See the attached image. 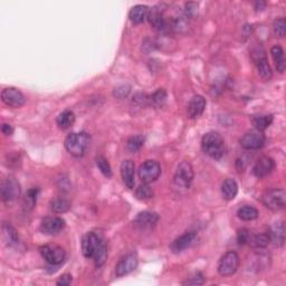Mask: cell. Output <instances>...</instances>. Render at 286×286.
Segmentation results:
<instances>
[{
	"label": "cell",
	"mask_w": 286,
	"mask_h": 286,
	"mask_svg": "<svg viewBox=\"0 0 286 286\" xmlns=\"http://www.w3.org/2000/svg\"><path fill=\"white\" fill-rule=\"evenodd\" d=\"M72 281H73V277H72L71 274H64L58 279L57 281V285L60 286H67L72 284Z\"/></svg>",
	"instance_id": "41"
},
{
	"label": "cell",
	"mask_w": 286,
	"mask_h": 286,
	"mask_svg": "<svg viewBox=\"0 0 286 286\" xmlns=\"http://www.w3.org/2000/svg\"><path fill=\"white\" fill-rule=\"evenodd\" d=\"M274 169H275V161L271 156H261L254 166L253 173L256 178L263 179L271 175Z\"/></svg>",
	"instance_id": "15"
},
{
	"label": "cell",
	"mask_w": 286,
	"mask_h": 286,
	"mask_svg": "<svg viewBox=\"0 0 286 286\" xmlns=\"http://www.w3.org/2000/svg\"><path fill=\"white\" fill-rule=\"evenodd\" d=\"M65 227V221L63 218L57 216H52L46 217L45 219H43L42 224H40V231H42L45 235H57L63 231Z\"/></svg>",
	"instance_id": "14"
},
{
	"label": "cell",
	"mask_w": 286,
	"mask_h": 286,
	"mask_svg": "<svg viewBox=\"0 0 286 286\" xmlns=\"http://www.w3.org/2000/svg\"><path fill=\"white\" fill-rule=\"evenodd\" d=\"M88 146H90V136L85 132L72 133L65 139L67 152L76 158H80L85 155Z\"/></svg>",
	"instance_id": "2"
},
{
	"label": "cell",
	"mask_w": 286,
	"mask_h": 286,
	"mask_svg": "<svg viewBox=\"0 0 286 286\" xmlns=\"http://www.w3.org/2000/svg\"><path fill=\"white\" fill-rule=\"evenodd\" d=\"M1 132L5 135H11L14 133V129L13 127L10 126V124H2V127H1Z\"/></svg>",
	"instance_id": "42"
},
{
	"label": "cell",
	"mask_w": 286,
	"mask_h": 286,
	"mask_svg": "<svg viewBox=\"0 0 286 286\" xmlns=\"http://www.w3.org/2000/svg\"><path fill=\"white\" fill-rule=\"evenodd\" d=\"M239 267V256L236 252H227L221 256L218 263V273L221 276H232Z\"/></svg>",
	"instance_id": "9"
},
{
	"label": "cell",
	"mask_w": 286,
	"mask_h": 286,
	"mask_svg": "<svg viewBox=\"0 0 286 286\" xmlns=\"http://www.w3.org/2000/svg\"><path fill=\"white\" fill-rule=\"evenodd\" d=\"M106 260H107V245L104 244L103 246L100 248V251L96 253L93 260L96 267H101V266H103Z\"/></svg>",
	"instance_id": "35"
},
{
	"label": "cell",
	"mask_w": 286,
	"mask_h": 286,
	"mask_svg": "<svg viewBox=\"0 0 286 286\" xmlns=\"http://www.w3.org/2000/svg\"><path fill=\"white\" fill-rule=\"evenodd\" d=\"M2 235L8 246H15L19 243V236L16 229L9 224L2 225Z\"/></svg>",
	"instance_id": "25"
},
{
	"label": "cell",
	"mask_w": 286,
	"mask_h": 286,
	"mask_svg": "<svg viewBox=\"0 0 286 286\" xmlns=\"http://www.w3.org/2000/svg\"><path fill=\"white\" fill-rule=\"evenodd\" d=\"M1 100L7 106L18 108L22 107L26 102V98L18 88L6 87L1 92Z\"/></svg>",
	"instance_id": "12"
},
{
	"label": "cell",
	"mask_w": 286,
	"mask_h": 286,
	"mask_svg": "<svg viewBox=\"0 0 286 286\" xmlns=\"http://www.w3.org/2000/svg\"><path fill=\"white\" fill-rule=\"evenodd\" d=\"M183 284L186 285H201L204 284V276L201 273H195L190 277V279L187 280L186 282H183Z\"/></svg>",
	"instance_id": "39"
},
{
	"label": "cell",
	"mask_w": 286,
	"mask_h": 286,
	"mask_svg": "<svg viewBox=\"0 0 286 286\" xmlns=\"http://www.w3.org/2000/svg\"><path fill=\"white\" fill-rule=\"evenodd\" d=\"M251 233H249L248 229L246 228H241L237 233V243L239 245H246L249 243V239H251Z\"/></svg>",
	"instance_id": "37"
},
{
	"label": "cell",
	"mask_w": 286,
	"mask_h": 286,
	"mask_svg": "<svg viewBox=\"0 0 286 286\" xmlns=\"http://www.w3.org/2000/svg\"><path fill=\"white\" fill-rule=\"evenodd\" d=\"M273 31L274 34L279 37H284L286 33V20L285 18L281 17L277 18L273 24Z\"/></svg>",
	"instance_id": "36"
},
{
	"label": "cell",
	"mask_w": 286,
	"mask_h": 286,
	"mask_svg": "<svg viewBox=\"0 0 286 286\" xmlns=\"http://www.w3.org/2000/svg\"><path fill=\"white\" fill-rule=\"evenodd\" d=\"M269 238L275 246H283L285 241V226L283 223H276L271 229Z\"/></svg>",
	"instance_id": "22"
},
{
	"label": "cell",
	"mask_w": 286,
	"mask_h": 286,
	"mask_svg": "<svg viewBox=\"0 0 286 286\" xmlns=\"http://www.w3.org/2000/svg\"><path fill=\"white\" fill-rule=\"evenodd\" d=\"M153 195H155V192H153V189L149 186V183L140 184L135 190L136 199H139L141 201H147L153 198Z\"/></svg>",
	"instance_id": "31"
},
{
	"label": "cell",
	"mask_w": 286,
	"mask_h": 286,
	"mask_svg": "<svg viewBox=\"0 0 286 286\" xmlns=\"http://www.w3.org/2000/svg\"><path fill=\"white\" fill-rule=\"evenodd\" d=\"M105 243V239L98 233L90 232L85 234L82 238V253L86 259H94L96 253Z\"/></svg>",
	"instance_id": "3"
},
{
	"label": "cell",
	"mask_w": 286,
	"mask_h": 286,
	"mask_svg": "<svg viewBox=\"0 0 286 286\" xmlns=\"http://www.w3.org/2000/svg\"><path fill=\"white\" fill-rule=\"evenodd\" d=\"M139 178L143 183H151L159 179L161 175V166L158 161L147 160L141 164L138 171Z\"/></svg>",
	"instance_id": "8"
},
{
	"label": "cell",
	"mask_w": 286,
	"mask_h": 286,
	"mask_svg": "<svg viewBox=\"0 0 286 286\" xmlns=\"http://www.w3.org/2000/svg\"><path fill=\"white\" fill-rule=\"evenodd\" d=\"M139 259L135 253H130L122 257L119 260V263L115 266V274L118 277H122L124 275H128L131 272H133L138 266Z\"/></svg>",
	"instance_id": "13"
},
{
	"label": "cell",
	"mask_w": 286,
	"mask_h": 286,
	"mask_svg": "<svg viewBox=\"0 0 286 286\" xmlns=\"http://www.w3.org/2000/svg\"><path fill=\"white\" fill-rule=\"evenodd\" d=\"M265 6H266V2H264V1H257L255 3V9L257 11L261 10V8H265Z\"/></svg>",
	"instance_id": "43"
},
{
	"label": "cell",
	"mask_w": 286,
	"mask_h": 286,
	"mask_svg": "<svg viewBox=\"0 0 286 286\" xmlns=\"http://www.w3.org/2000/svg\"><path fill=\"white\" fill-rule=\"evenodd\" d=\"M39 252L43 259L45 260L48 264L54 265V266L62 264L63 261L65 260L66 257L65 249L55 244L44 245V246L39 248Z\"/></svg>",
	"instance_id": "7"
},
{
	"label": "cell",
	"mask_w": 286,
	"mask_h": 286,
	"mask_svg": "<svg viewBox=\"0 0 286 286\" xmlns=\"http://www.w3.org/2000/svg\"><path fill=\"white\" fill-rule=\"evenodd\" d=\"M129 93H130V87L122 85V86H119L118 88H115L114 96L118 99H124L126 96H128Z\"/></svg>",
	"instance_id": "40"
},
{
	"label": "cell",
	"mask_w": 286,
	"mask_h": 286,
	"mask_svg": "<svg viewBox=\"0 0 286 286\" xmlns=\"http://www.w3.org/2000/svg\"><path fill=\"white\" fill-rule=\"evenodd\" d=\"M201 148L207 156L215 160H220L226 152V144H225L224 138L218 132L215 131L208 132L203 136Z\"/></svg>",
	"instance_id": "1"
},
{
	"label": "cell",
	"mask_w": 286,
	"mask_h": 286,
	"mask_svg": "<svg viewBox=\"0 0 286 286\" xmlns=\"http://www.w3.org/2000/svg\"><path fill=\"white\" fill-rule=\"evenodd\" d=\"M252 58L254 60V63H255L260 78L266 80L271 79L273 76V72H272L271 66H269V64H268V60L266 57V52H265L264 48L261 46L254 48V51L252 52Z\"/></svg>",
	"instance_id": "6"
},
{
	"label": "cell",
	"mask_w": 286,
	"mask_h": 286,
	"mask_svg": "<svg viewBox=\"0 0 286 286\" xmlns=\"http://www.w3.org/2000/svg\"><path fill=\"white\" fill-rule=\"evenodd\" d=\"M271 54H272V57L274 59V63H275V65H276L277 72H280V73H284L286 63H285V56H284L283 48L279 45L273 46L272 50H271Z\"/></svg>",
	"instance_id": "23"
},
{
	"label": "cell",
	"mask_w": 286,
	"mask_h": 286,
	"mask_svg": "<svg viewBox=\"0 0 286 286\" xmlns=\"http://www.w3.org/2000/svg\"><path fill=\"white\" fill-rule=\"evenodd\" d=\"M95 162H96V166H98L99 168V170L103 173V176H105L106 178H111L112 169L106 158H104L103 156H96Z\"/></svg>",
	"instance_id": "34"
},
{
	"label": "cell",
	"mask_w": 286,
	"mask_h": 286,
	"mask_svg": "<svg viewBox=\"0 0 286 286\" xmlns=\"http://www.w3.org/2000/svg\"><path fill=\"white\" fill-rule=\"evenodd\" d=\"M159 216L156 212L143 211L140 212L134 219V225L140 229H151L158 223Z\"/></svg>",
	"instance_id": "19"
},
{
	"label": "cell",
	"mask_w": 286,
	"mask_h": 286,
	"mask_svg": "<svg viewBox=\"0 0 286 286\" xmlns=\"http://www.w3.org/2000/svg\"><path fill=\"white\" fill-rule=\"evenodd\" d=\"M197 239V235L195 233H186L181 235L178 238L172 241L170 245V249L172 253L179 254L181 252L186 251L187 248L191 247Z\"/></svg>",
	"instance_id": "17"
},
{
	"label": "cell",
	"mask_w": 286,
	"mask_h": 286,
	"mask_svg": "<svg viewBox=\"0 0 286 286\" xmlns=\"http://www.w3.org/2000/svg\"><path fill=\"white\" fill-rule=\"evenodd\" d=\"M260 212L255 207L253 206H244L240 207L237 211V216L238 218L244 221H251L259 218Z\"/></svg>",
	"instance_id": "28"
},
{
	"label": "cell",
	"mask_w": 286,
	"mask_h": 286,
	"mask_svg": "<svg viewBox=\"0 0 286 286\" xmlns=\"http://www.w3.org/2000/svg\"><path fill=\"white\" fill-rule=\"evenodd\" d=\"M167 101V92L163 88H159L152 95H149V105L155 107H161L164 105Z\"/></svg>",
	"instance_id": "30"
},
{
	"label": "cell",
	"mask_w": 286,
	"mask_h": 286,
	"mask_svg": "<svg viewBox=\"0 0 286 286\" xmlns=\"http://www.w3.org/2000/svg\"><path fill=\"white\" fill-rule=\"evenodd\" d=\"M198 13V5L196 2H188L184 5V16L186 18H192Z\"/></svg>",
	"instance_id": "38"
},
{
	"label": "cell",
	"mask_w": 286,
	"mask_h": 286,
	"mask_svg": "<svg viewBox=\"0 0 286 286\" xmlns=\"http://www.w3.org/2000/svg\"><path fill=\"white\" fill-rule=\"evenodd\" d=\"M261 203L273 211H280L286 206V192L284 189H272L261 196Z\"/></svg>",
	"instance_id": "5"
},
{
	"label": "cell",
	"mask_w": 286,
	"mask_h": 286,
	"mask_svg": "<svg viewBox=\"0 0 286 286\" xmlns=\"http://www.w3.org/2000/svg\"><path fill=\"white\" fill-rule=\"evenodd\" d=\"M75 122V114L70 110H66L60 113L57 116V120H56V123L59 129L62 130H66V129H70L73 126Z\"/></svg>",
	"instance_id": "26"
},
{
	"label": "cell",
	"mask_w": 286,
	"mask_h": 286,
	"mask_svg": "<svg viewBox=\"0 0 286 286\" xmlns=\"http://www.w3.org/2000/svg\"><path fill=\"white\" fill-rule=\"evenodd\" d=\"M238 193V184L234 179L228 178L221 184V195L223 198L227 201L235 199V197Z\"/></svg>",
	"instance_id": "20"
},
{
	"label": "cell",
	"mask_w": 286,
	"mask_h": 286,
	"mask_svg": "<svg viewBox=\"0 0 286 286\" xmlns=\"http://www.w3.org/2000/svg\"><path fill=\"white\" fill-rule=\"evenodd\" d=\"M121 170V177H122L123 183L129 189H133L135 184V164L133 161L131 160H124L122 163H121L120 167Z\"/></svg>",
	"instance_id": "16"
},
{
	"label": "cell",
	"mask_w": 286,
	"mask_h": 286,
	"mask_svg": "<svg viewBox=\"0 0 286 286\" xmlns=\"http://www.w3.org/2000/svg\"><path fill=\"white\" fill-rule=\"evenodd\" d=\"M269 243H271L269 234L261 233V234H257V235L251 236V239H249L248 244H251L253 247L260 249V248L267 247Z\"/></svg>",
	"instance_id": "29"
},
{
	"label": "cell",
	"mask_w": 286,
	"mask_h": 286,
	"mask_svg": "<svg viewBox=\"0 0 286 286\" xmlns=\"http://www.w3.org/2000/svg\"><path fill=\"white\" fill-rule=\"evenodd\" d=\"M265 144V135L263 132L252 130L245 133L240 139V146L246 150H259Z\"/></svg>",
	"instance_id": "11"
},
{
	"label": "cell",
	"mask_w": 286,
	"mask_h": 286,
	"mask_svg": "<svg viewBox=\"0 0 286 286\" xmlns=\"http://www.w3.org/2000/svg\"><path fill=\"white\" fill-rule=\"evenodd\" d=\"M273 122L272 114H260L252 116V123L255 127V130L263 132L271 126Z\"/></svg>",
	"instance_id": "24"
},
{
	"label": "cell",
	"mask_w": 286,
	"mask_h": 286,
	"mask_svg": "<svg viewBox=\"0 0 286 286\" xmlns=\"http://www.w3.org/2000/svg\"><path fill=\"white\" fill-rule=\"evenodd\" d=\"M206 108V100L201 95H195L188 104V116L191 120L200 118Z\"/></svg>",
	"instance_id": "18"
},
{
	"label": "cell",
	"mask_w": 286,
	"mask_h": 286,
	"mask_svg": "<svg viewBox=\"0 0 286 286\" xmlns=\"http://www.w3.org/2000/svg\"><path fill=\"white\" fill-rule=\"evenodd\" d=\"M149 14V8L144 5H138L134 6L129 13V18L132 22V24L134 25H139V24H142L146 18H148Z\"/></svg>",
	"instance_id": "21"
},
{
	"label": "cell",
	"mask_w": 286,
	"mask_h": 286,
	"mask_svg": "<svg viewBox=\"0 0 286 286\" xmlns=\"http://www.w3.org/2000/svg\"><path fill=\"white\" fill-rule=\"evenodd\" d=\"M39 193L38 188H31L27 191L25 199H24V207H25L27 210H31L34 208V206L37 203V197Z\"/></svg>",
	"instance_id": "32"
},
{
	"label": "cell",
	"mask_w": 286,
	"mask_h": 286,
	"mask_svg": "<svg viewBox=\"0 0 286 286\" xmlns=\"http://www.w3.org/2000/svg\"><path fill=\"white\" fill-rule=\"evenodd\" d=\"M193 168L188 161H182L178 168H177L175 177H173V184L178 189H187L190 188L191 182L193 180Z\"/></svg>",
	"instance_id": "4"
},
{
	"label": "cell",
	"mask_w": 286,
	"mask_h": 286,
	"mask_svg": "<svg viewBox=\"0 0 286 286\" xmlns=\"http://www.w3.org/2000/svg\"><path fill=\"white\" fill-rule=\"evenodd\" d=\"M20 184L14 177H8L1 183V198L6 204L13 203L17 200L20 196Z\"/></svg>",
	"instance_id": "10"
},
{
	"label": "cell",
	"mask_w": 286,
	"mask_h": 286,
	"mask_svg": "<svg viewBox=\"0 0 286 286\" xmlns=\"http://www.w3.org/2000/svg\"><path fill=\"white\" fill-rule=\"evenodd\" d=\"M144 144V136L142 135H133L129 138L127 141V149L132 153L138 152Z\"/></svg>",
	"instance_id": "33"
},
{
	"label": "cell",
	"mask_w": 286,
	"mask_h": 286,
	"mask_svg": "<svg viewBox=\"0 0 286 286\" xmlns=\"http://www.w3.org/2000/svg\"><path fill=\"white\" fill-rule=\"evenodd\" d=\"M71 201L67 200L66 198H63V197H58V198H55L51 201L50 208L51 210L55 213H63L66 212L71 209Z\"/></svg>",
	"instance_id": "27"
}]
</instances>
